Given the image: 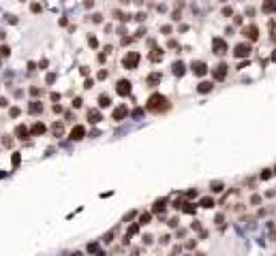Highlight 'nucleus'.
Masks as SVG:
<instances>
[{"mask_svg":"<svg viewBox=\"0 0 276 256\" xmlns=\"http://www.w3.org/2000/svg\"><path fill=\"white\" fill-rule=\"evenodd\" d=\"M171 105H169V100L163 96V94H152L150 98H148V109L150 111H167Z\"/></svg>","mask_w":276,"mask_h":256,"instance_id":"nucleus-1","label":"nucleus"},{"mask_svg":"<svg viewBox=\"0 0 276 256\" xmlns=\"http://www.w3.org/2000/svg\"><path fill=\"white\" fill-rule=\"evenodd\" d=\"M137 64H139V54H137V51H128L124 56V60H122V66L126 68V71H133Z\"/></svg>","mask_w":276,"mask_h":256,"instance_id":"nucleus-2","label":"nucleus"},{"mask_svg":"<svg viewBox=\"0 0 276 256\" xmlns=\"http://www.w3.org/2000/svg\"><path fill=\"white\" fill-rule=\"evenodd\" d=\"M233 56H236V58H248V56H250V45H248V43H240V45H236Z\"/></svg>","mask_w":276,"mask_h":256,"instance_id":"nucleus-3","label":"nucleus"},{"mask_svg":"<svg viewBox=\"0 0 276 256\" xmlns=\"http://www.w3.org/2000/svg\"><path fill=\"white\" fill-rule=\"evenodd\" d=\"M116 92L120 96H128L131 94V81L128 79H120L118 83H116Z\"/></svg>","mask_w":276,"mask_h":256,"instance_id":"nucleus-4","label":"nucleus"},{"mask_svg":"<svg viewBox=\"0 0 276 256\" xmlns=\"http://www.w3.org/2000/svg\"><path fill=\"white\" fill-rule=\"evenodd\" d=\"M212 51H214L216 56L227 54V43H225L223 39H214V41H212Z\"/></svg>","mask_w":276,"mask_h":256,"instance_id":"nucleus-5","label":"nucleus"},{"mask_svg":"<svg viewBox=\"0 0 276 256\" xmlns=\"http://www.w3.org/2000/svg\"><path fill=\"white\" fill-rule=\"evenodd\" d=\"M191 68H193V73H195L197 77H201V75H205V73H208V64H205V62H201V60H195V62L191 64Z\"/></svg>","mask_w":276,"mask_h":256,"instance_id":"nucleus-6","label":"nucleus"},{"mask_svg":"<svg viewBox=\"0 0 276 256\" xmlns=\"http://www.w3.org/2000/svg\"><path fill=\"white\" fill-rule=\"evenodd\" d=\"M101 120H103V115H101L99 109H90V111H88V122H90V124H99Z\"/></svg>","mask_w":276,"mask_h":256,"instance_id":"nucleus-7","label":"nucleus"},{"mask_svg":"<svg viewBox=\"0 0 276 256\" xmlns=\"http://www.w3.org/2000/svg\"><path fill=\"white\" fill-rule=\"evenodd\" d=\"M227 77V64H218L216 68H214V79L216 81H223Z\"/></svg>","mask_w":276,"mask_h":256,"instance_id":"nucleus-8","label":"nucleus"},{"mask_svg":"<svg viewBox=\"0 0 276 256\" xmlns=\"http://www.w3.org/2000/svg\"><path fill=\"white\" fill-rule=\"evenodd\" d=\"M171 73H173L176 77H182L184 73H186V64H184V62H173V66H171Z\"/></svg>","mask_w":276,"mask_h":256,"instance_id":"nucleus-9","label":"nucleus"},{"mask_svg":"<svg viewBox=\"0 0 276 256\" xmlns=\"http://www.w3.org/2000/svg\"><path fill=\"white\" fill-rule=\"evenodd\" d=\"M84 137H86V128L84 126H73V130H71L73 141H79V139H84Z\"/></svg>","mask_w":276,"mask_h":256,"instance_id":"nucleus-10","label":"nucleus"},{"mask_svg":"<svg viewBox=\"0 0 276 256\" xmlns=\"http://www.w3.org/2000/svg\"><path fill=\"white\" fill-rule=\"evenodd\" d=\"M244 34H246V39H248V41H257V39H259V30H257L255 26L244 28Z\"/></svg>","mask_w":276,"mask_h":256,"instance_id":"nucleus-11","label":"nucleus"},{"mask_svg":"<svg viewBox=\"0 0 276 256\" xmlns=\"http://www.w3.org/2000/svg\"><path fill=\"white\" fill-rule=\"evenodd\" d=\"M214 88V83L212 81H201L199 85H197V92H199V94H208V92Z\"/></svg>","mask_w":276,"mask_h":256,"instance_id":"nucleus-12","label":"nucleus"},{"mask_svg":"<svg viewBox=\"0 0 276 256\" xmlns=\"http://www.w3.org/2000/svg\"><path fill=\"white\" fill-rule=\"evenodd\" d=\"M126 118V107H118L116 111H113V120H116V122H122Z\"/></svg>","mask_w":276,"mask_h":256,"instance_id":"nucleus-13","label":"nucleus"},{"mask_svg":"<svg viewBox=\"0 0 276 256\" xmlns=\"http://www.w3.org/2000/svg\"><path fill=\"white\" fill-rule=\"evenodd\" d=\"M210 190H212V192H223V190H225V184H223V181H212V184H210Z\"/></svg>","mask_w":276,"mask_h":256,"instance_id":"nucleus-14","label":"nucleus"},{"mask_svg":"<svg viewBox=\"0 0 276 256\" xmlns=\"http://www.w3.org/2000/svg\"><path fill=\"white\" fill-rule=\"evenodd\" d=\"M199 205H201V207H205V209H212V207H214V201H212L210 196H203V199L199 201Z\"/></svg>","mask_w":276,"mask_h":256,"instance_id":"nucleus-15","label":"nucleus"},{"mask_svg":"<svg viewBox=\"0 0 276 256\" xmlns=\"http://www.w3.org/2000/svg\"><path fill=\"white\" fill-rule=\"evenodd\" d=\"M276 9V0H265V2H263V11L265 13H272Z\"/></svg>","mask_w":276,"mask_h":256,"instance_id":"nucleus-16","label":"nucleus"},{"mask_svg":"<svg viewBox=\"0 0 276 256\" xmlns=\"http://www.w3.org/2000/svg\"><path fill=\"white\" fill-rule=\"evenodd\" d=\"M165 203H167V199H158V201L154 203V207H152V211H163V209H165Z\"/></svg>","mask_w":276,"mask_h":256,"instance_id":"nucleus-17","label":"nucleus"},{"mask_svg":"<svg viewBox=\"0 0 276 256\" xmlns=\"http://www.w3.org/2000/svg\"><path fill=\"white\" fill-rule=\"evenodd\" d=\"M45 130H47V128H45V124H41V122L32 126V134H43Z\"/></svg>","mask_w":276,"mask_h":256,"instance_id":"nucleus-18","label":"nucleus"},{"mask_svg":"<svg viewBox=\"0 0 276 256\" xmlns=\"http://www.w3.org/2000/svg\"><path fill=\"white\" fill-rule=\"evenodd\" d=\"M28 109H30V113H41V111H43V105L34 100V103H30V107H28Z\"/></svg>","mask_w":276,"mask_h":256,"instance_id":"nucleus-19","label":"nucleus"},{"mask_svg":"<svg viewBox=\"0 0 276 256\" xmlns=\"http://www.w3.org/2000/svg\"><path fill=\"white\" fill-rule=\"evenodd\" d=\"M15 132H17V137H19V139H26V137H28V128H26V126H17V130H15Z\"/></svg>","mask_w":276,"mask_h":256,"instance_id":"nucleus-20","label":"nucleus"},{"mask_svg":"<svg viewBox=\"0 0 276 256\" xmlns=\"http://www.w3.org/2000/svg\"><path fill=\"white\" fill-rule=\"evenodd\" d=\"M99 105H101V107H109V105H111V103H109V96H107V94L99 96Z\"/></svg>","mask_w":276,"mask_h":256,"instance_id":"nucleus-21","label":"nucleus"},{"mask_svg":"<svg viewBox=\"0 0 276 256\" xmlns=\"http://www.w3.org/2000/svg\"><path fill=\"white\" fill-rule=\"evenodd\" d=\"M182 209H184L186 214H195V209H197V207H195L193 203H184V207H182Z\"/></svg>","mask_w":276,"mask_h":256,"instance_id":"nucleus-22","label":"nucleus"},{"mask_svg":"<svg viewBox=\"0 0 276 256\" xmlns=\"http://www.w3.org/2000/svg\"><path fill=\"white\" fill-rule=\"evenodd\" d=\"M160 81V75L158 73H154V75H148V83L152 85V83H158Z\"/></svg>","mask_w":276,"mask_h":256,"instance_id":"nucleus-23","label":"nucleus"},{"mask_svg":"<svg viewBox=\"0 0 276 256\" xmlns=\"http://www.w3.org/2000/svg\"><path fill=\"white\" fill-rule=\"evenodd\" d=\"M52 130H54V134H56V137H60V134H62V124H60V122H58V124H54V126H52Z\"/></svg>","mask_w":276,"mask_h":256,"instance_id":"nucleus-24","label":"nucleus"},{"mask_svg":"<svg viewBox=\"0 0 276 256\" xmlns=\"http://www.w3.org/2000/svg\"><path fill=\"white\" fill-rule=\"evenodd\" d=\"M150 220H152V214H144L139 218V224H150Z\"/></svg>","mask_w":276,"mask_h":256,"instance_id":"nucleus-25","label":"nucleus"},{"mask_svg":"<svg viewBox=\"0 0 276 256\" xmlns=\"http://www.w3.org/2000/svg\"><path fill=\"white\" fill-rule=\"evenodd\" d=\"M133 118L141 120V118H144V109H133Z\"/></svg>","mask_w":276,"mask_h":256,"instance_id":"nucleus-26","label":"nucleus"},{"mask_svg":"<svg viewBox=\"0 0 276 256\" xmlns=\"http://www.w3.org/2000/svg\"><path fill=\"white\" fill-rule=\"evenodd\" d=\"M270 177H272V171H270V169H263V173H261V179H263V181H268Z\"/></svg>","mask_w":276,"mask_h":256,"instance_id":"nucleus-27","label":"nucleus"},{"mask_svg":"<svg viewBox=\"0 0 276 256\" xmlns=\"http://www.w3.org/2000/svg\"><path fill=\"white\" fill-rule=\"evenodd\" d=\"M259 203H261V196H257V194H252V196H250V205H255V207H257Z\"/></svg>","mask_w":276,"mask_h":256,"instance_id":"nucleus-28","label":"nucleus"},{"mask_svg":"<svg viewBox=\"0 0 276 256\" xmlns=\"http://www.w3.org/2000/svg\"><path fill=\"white\" fill-rule=\"evenodd\" d=\"M19 160H21V158H19V154L15 152V154H13V158H11V162H13L15 167H17V165H19Z\"/></svg>","mask_w":276,"mask_h":256,"instance_id":"nucleus-29","label":"nucleus"},{"mask_svg":"<svg viewBox=\"0 0 276 256\" xmlns=\"http://www.w3.org/2000/svg\"><path fill=\"white\" fill-rule=\"evenodd\" d=\"M88 43H90V47H97V45H99V41H97L94 36H90V39H88Z\"/></svg>","mask_w":276,"mask_h":256,"instance_id":"nucleus-30","label":"nucleus"},{"mask_svg":"<svg viewBox=\"0 0 276 256\" xmlns=\"http://www.w3.org/2000/svg\"><path fill=\"white\" fill-rule=\"evenodd\" d=\"M214 222H216V224H218V226H220V224H223V222H225V216H223V214H218V216H216V220H214Z\"/></svg>","mask_w":276,"mask_h":256,"instance_id":"nucleus-31","label":"nucleus"},{"mask_svg":"<svg viewBox=\"0 0 276 256\" xmlns=\"http://www.w3.org/2000/svg\"><path fill=\"white\" fill-rule=\"evenodd\" d=\"M92 21H94V24H99V21H103V15H99V13H97V15H92Z\"/></svg>","mask_w":276,"mask_h":256,"instance_id":"nucleus-32","label":"nucleus"},{"mask_svg":"<svg viewBox=\"0 0 276 256\" xmlns=\"http://www.w3.org/2000/svg\"><path fill=\"white\" fill-rule=\"evenodd\" d=\"M97 248H99L97 241H94V243H90V245H88V252H97Z\"/></svg>","mask_w":276,"mask_h":256,"instance_id":"nucleus-33","label":"nucleus"},{"mask_svg":"<svg viewBox=\"0 0 276 256\" xmlns=\"http://www.w3.org/2000/svg\"><path fill=\"white\" fill-rule=\"evenodd\" d=\"M9 115H11V118H17V115H19V109H17V107H15V109H11V111H9Z\"/></svg>","mask_w":276,"mask_h":256,"instance_id":"nucleus-34","label":"nucleus"},{"mask_svg":"<svg viewBox=\"0 0 276 256\" xmlns=\"http://www.w3.org/2000/svg\"><path fill=\"white\" fill-rule=\"evenodd\" d=\"M171 241V235H165V237H160V243H169Z\"/></svg>","mask_w":276,"mask_h":256,"instance_id":"nucleus-35","label":"nucleus"},{"mask_svg":"<svg viewBox=\"0 0 276 256\" xmlns=\"http://www.w3.org/2000/svg\"><path fill=\"white\" fill-rule=\"evenodd\" d=\"M135 214H137V211H128V214L124 216V222H126V220H131V218H135Z\"/></svg>","mask_w":276,"mask_h":256,"instance_id":"nucleus-36","label":"nucleus"},{"mask_svg":"<svg viewBox=\"0 0 276 256\" xmlns=\"http://www.w3.org/2000/svg\"><path fill=\"white\" fill-rule=\"evenodd\" d=\"M167 224H169V226H171V228H176V226H178V220H176V218H171V220H169V222H167Z\"/></svg>","mask_w":276,"mask_h":256,"instance_id":"nucleus-37","label":"nucleus"},{"mask_svg":"<svg viewBox=\"0 0 276 256\" xmlns=\"http://www.w3.org/2000/svg\"><path fill=\"white\" fill-rule=\"evenodd\" d=\"M160 30H163L165 34H171V26H163V28H160Z\"/></svg>","mask_w":276,"mask_h":256,"instance_id":"nucleus-38","label":"nucleus"},{"mask_svg":"<svg viewBox=\"0 0 276 256\" xmlns=\"http://www.w3.org/2000/svg\"><path fill=\"white\" fill-rule=\"evenodd\" d=\"M186 196H189V199H195V196H197V190H189V194H186Z\"/></svg>","mask_w":276,"mask_h":256,"instance_id":"nucleus-39","label":"nucleus"},{"mask_svg":"<svg viewBox=\"0 0 276 256\" xmlns=\"http://www.w3.org/2000/svg\"><path fill=\"white\" fill-rule=\"evenodd\" d=\"M265 196H270V199H272V196H276V190H268V192H265Z\"/></svg>","mask_w":276,"mask_h":256,"instance_id":"nucleus-40","label":"nucleus"},{"mask_svg":"<svg viewBox=\"0 0 276 256\" xmlns=\"http://www.w3.org/2000/svg\"><path fill=\"white\" fill-rule=\"evenodd\" d=\"M0 107H7V98H0Z\"/></svg>","mask_w":276,"mask_h":256,"instance_id":"nucleus-41","label":"nucleus"},{"mask_svg":"<svg viewBox=\"0 0 276 256\" xmlns=\"http://www.w3.org/2000/svg\"><path fill=\"white\" fill-rule=\"evenodd\" d=\"M272 60H274V62H276V49H274V54H272Z\"/></svg>","mask_w":276,"mask_h":256,"instance_id":"nucleus-42","label":"nucleus"},{"mask_svg":"<svg viewBox=\"0 0 276 256\" xmlns=\"http://www.w3.org/2000/svg\"><path fill=\"white\" fill-rule=\"evenodd\" d=\"M97 256H107V254L105 252H97Z\"/></svg>","mask_w":276,"mask_h":256,"instance_id":"nucleus-43","label":"nucleus"},{"mask_svg":"<svg viewBox=\"0 0 276 256\" xmlns=\"http://www.w3.org/2000/svg\"><path fill=\"white\" fill-rule=\"evenodd\" d=\"M73 256H81V254H79V252H75V254H73Z\"/></svg>","mask_w":276,"mask_h":256,"instance_id":"nucleus-44","label":"nucleus"},{"mask_svg":"<svg viewBox=\"0 0 276 256\" xmlns=\"http://www.w3.org/2000/svg\"><path fill=\"white\" fill-rule=\"evenodd\" d=\"M274 173H276V171H274Z\"/></svg>","mask_w":276,"mask_h":256,"instance_id":"nucleus-45","label":"nucleus"}]
</instances>
